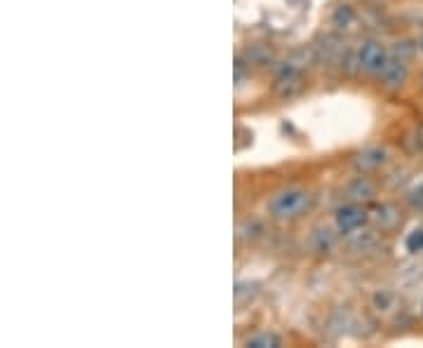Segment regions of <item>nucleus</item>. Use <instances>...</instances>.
I'll use <instances>...</instances> for the list:
<instances>
[{
  "label": "nucleus",
  "instance_id": "2",
  "mask_svg": "<svg viewBox=\"0 0 423 348\" xmlns=\"http://www.w3.org/2000/svg\"><path fill=\"white\" fill-rule=\"evenodd\" d=\"M388 59H391V54H388V50L379 40H364V43L357 47V68L362 73L379 75L388 64Z\"/></svg>",
  "mask_w": 423,
  "mask_h": 348
},
{
  "label": "nucleus",
  "instance_id": "3",
  "mask_svg": "<svg viewBox=\"0 0 423 348\" xmlns=\"http://www.w3.org/2000/svg\"><path fill=\"white\" fill-rule=\"evenodd\" d=\"M407 78H409L407 59H400V57H395V54H391V59H388V64L384 66V71L379 73L381 85L386 89H400L407 82Z\"/></svg>",
  "mask_w": 423,
  "mask_h": 348
},
{
  "label": "nucleus",
  "instance_id": "9",
  "mask_svg": "<svg viewBox=\"0 0 423 348\" xmlns=\"http://www.w3.org/2000/svg\"><path fill=\"white\" fill-rule=\"evenodd\" d=\"M278 344L280 341H278V337H273V334H261V337H252L250 341H247V346H257V348H264V346L273 348Z\"/></svg>",
  "mask_w": 423,
  "mask_h": 348
},
{
  "label": "nucleus",
  "instance_id": "10",
  "mask_svg": "<svg viewBox=\"0 0 423 348\" xmlns=\"http://www.w3.org/2000/svg\"><path fill=\"white\" fill-rule=\"evenodd\" d=\"M416 137H419V146H421V149H423V123H421V128H419V135H416Z\"/></svg>",
  "mask_w": 423,
  "mask_h": 348
},
{
  "label": "nucleus",
  "instance_id": "1",
  "mask_svg": "<svg viewBox=\"0 0 423 348\" xmlns=\"http://www.w3.org/2000/svg\"><path fill=\"white\" fill-rule=\"evenodd\" d=\"M310 207V193L306 189H282L271 198L268 203V212L273 214L275 219H294L303 214Z\"/></svg>",
  "mask_w": 423,
  "mask_h": 348
},
{
  "label": "nucleus",
  "instance_id": "4",
  "mask_svg": "<svg viewBox=\"0 0 423 348\" xmlns=\"http://www.w3.org/2000/svg\"><path fill=\"white\" fill-rule=\"evenodd\" d=\"M334 221L341 233H352L367 221V212H364V207H360V205H343L336 210Z\"/></svg>",
  "mask_w": 423,
  "mask_h": 348
},
{
  "label": "nucleus",
  "instance_id": "7",
  "mask_svg": "<svg viewBox=\"0 0 423 348\" xmlns=\"http://www.w3.org/2000/svg\"><path fill=\"white\" fill-rule=\"evenodd\" d=\"M405 245H407V252H412V254L421 252L423 249V228H414V231L407 235Z\"/></svg>",
  "mask_w": 423,
  "mask_h": 348
},
{
  "label": "nucleus",
  "instance_id": "5",
  "mask_svg": "<svg viewBox=\"0 0 423 348\" xmlns=\"http://www.w3.org/2000/svg\"><path fill=\"white\" fill-rule=\"evenodd\" d=\"M386 160V153L381 149H369L364 153H360V156L355 158V165L360 167V170H374V167L384 165Z\"/></svg>",
  "mask_w": 423,
  "mask_h": 348
},
{
  "label": "nucleus",
  "instance_id": "8",
  "mask_svg": "<svg viewBox=\"0 0 423 348\" xmlns=\"http://www.w3.org/2000/svg\"><path fill=\"white\" fill-rule=\"evenodd\" d=\"M350 22H352L350 8H348V5H341V8L334 12V26H336V29H348Z\"/></svg>",
  "mask_w": 423,
  "mask_h": 348
},
{
  "label": "nucleus",
  "instance_id": "11",
  "mask_svg": "<svg viewBox=\"0 0 423 348\" xmlns=\"http://www.w3.org/2000/svg\"><path fill=\"white\" fill-rule=\"evenodd\" d=\"M419 45H421V50H423V36H421V43Z\"/></svg>",
  "mask_w": 423,
  "mask_h": 348
},
{
  "label": "nucleus",
  "instance_id": "6",
  "mask_svg": "<svg viewBox=\"0 0 423 348\" xmlns=\"http://www.w3.org/2000/svg\"><path fill=\"white\" fill-rule=\"evenodd\" d=\"M348 196L355 200H369V198H374V186L367 182L364 177H360L348 186Z\"/></svg>",
  "mask_w": 423,
  "mask_h": 348
}]
</instances>
